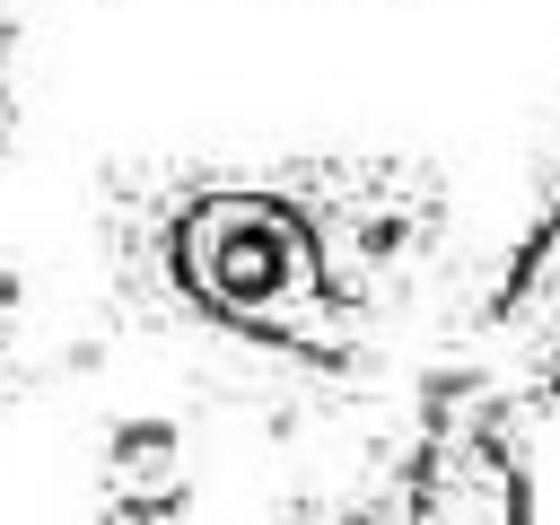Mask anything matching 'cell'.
I'll use <instances>...</instances> for the list:
<instances>
[{"mask_svg":"<svg viewBox=\"0 0 560 525\" xmlns=\"http://www.w3.org/2000/svg\"><path fill=\"white\" fill-rule=\"evenodd\" d=\"M175 271H184V289L210 315H228V324H245L262 341H298V350L324 341L332 298H324L315 228L298 210L262 201V192H210V201H192L184 228H175Z\"/></svg>","mask_w":560,"mask_h":525,"instance_id":"1","label":"cell"},{"mask_svg":"<svg viewBox=\"0 0 560 525\" xmlns=\"http://www.w3.org/2000/svg\"><path fill=\"white\" fill-rule=\"evenodd\" d=\"M420 525H516V481L490 438H446L420 481Z\"/></svg>","mask_w":560,"mask_h":525,"instance_id":"2","label":"cell"},{"mask_svg":"<svg viewBox=\"0 0 560 525\" xmlns=\"http://www.w3.org/2000/svg\"><path fill=\"white\" fill-rule=\"evenodd\" d=\"M499 332H508L516 359H534V376H560V210L525 245V262L508 280V306H499Z\"/></svg>","mask_w":560,"mask_h":525,"instance_id":"3","label":"cell"}]
</instances>
